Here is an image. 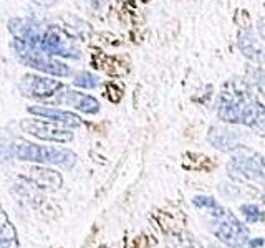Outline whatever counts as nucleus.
Wrapping results in <instances>:
<instances>
[{"label":"nucleus","mask_w":265,"mask_h":248,"mask_svg":"<svg viewBox=\"0 0 265 248\" xmlns=\"http://www.w3.org/2000/svg\"><path fill=\"white\" fill-rule=\"evenodd\" d=\"M217 115L225 123L244 124L265 134V108L244 81H229L222 88Z\"/></svg>","instance_id":"nucleus-1"},{"label":"nucleus","mask_w":265,"mask_h":248,"mask_svg":"<svg viewBox=\"0 0 265 248\" xmlns=\"http://www.w3.org/2000/svg\"><path fill=\"white\" fill-rule=\"evenodd\" d=\"M9 30L15 39L33 48L47 51L51 56L80 58V50L75 47V43L55 27H43L33 20L15 18L9 22Z\"/></svg>","instance_id":"nucleus-2"},{"label":"nucleus","mask_w":265,"mask_h":248,"mask_svg":"<svg viewBox=\"0 0 265 248\" xmlns=\"http://www.w3.org/2000/svg\"><path fill=\"white\" fill-rule=\"evenodd\" d=\"M12 154L20 161L55 164V165H62L65 169H71L77 162V156L71 151L58 147H43L33 144V142H25L20 139L12 144Z\"/></svg>","instance_id":"nucleus-3"},{"label":"nucleus","mask_w":265,"mask_h":248,"mask_svg":"<svg viewBox=\"0 0 265 248\" xmlns=\"http://www.w3.org/2000/svg\"><path fill=\"white\" fill-rule=\"evenodd\" d=\"M12 48H13V53H15V56L20 60V62L27 66H30V68L51 74V77H60V78L68 77L71 73L68 66L62 62H58V60H55V56L48 55L47 51H43V50L33 48L18 39L13 40Z\"/></svg>","instance_id":"nucleus-4"},{"label":"nucleus","mask_w":265,"mask_h":248,"mask_svg":"<svg viewBox=\"0 0 265 248\" xmlns=\"http://www.w3.org/2000/svg\"><path fill=\"white\" fill-rule=\"evenodd\" d=\"M216 223H214V235L224 242L229 248H249V232L242 225L235 215H232L229 210H224L220 207L214 212Z\"/></svg>","instance_id":"nucleus-5"},{"label":"nucleus","mask_w":265,"mask_h":248,"mask_svg":"<svg viewBox=\"0 0 265 248\" xmlns=\"http://www.w3.org/2000/svg\"><path fill=\"white\" fill-rule=\"evenodd\" d=\"M62 88V83L53 78H45L40 74H25L18 83L20 93L33 100H47V98L56 94Z\"/></svg>","instance_id":"nucleus-6"},{"label":"nucleus","mask_w":265,"mask_h":248,"mask_svg":"<svg viewBox=\"0 0 265 248\" xmlns=\"http://www.w3.org/2000/svg\"><path fill=\"white\" fill-rule=\"evenodd\" d=\"M20 127L25 132L32 136L43 139V141H53V142H70L73 139V132H70L63 126H56L53 123L39 121V119H24L20 123Z\"/></svg>","instance_id":"nucleus-7"},{"label":"nucleus","mask_w":265,"mask_h":248,"mask_svg":"<svg viewBox=\"0 0 265 248\" xmlns=\"http://www.w3.org/2000/svg\"><path fill=\"white\" fill-rule=\"evenodd\" d=\"M234 156V164L242 174L254 179V180H262L265 182V162L262 157L252 149L245 146H239L235 151H232Z\"/></svg>","instance_id":"nucleus-8"},{"label":"nucleus","mask_w":265,"mask_h":248,"mask_svg":"<svg viewBox=\"0 0 265 248\" xmlns=\"http://www.w3.org/2000/svg\"><path fill=\"white\" fill-rule=\"evenodd\" d=\"M51 103L70 106L73 109L86 112V115H97L100 111V103L97 98L80 93V91H73V89H63V91L56 93L53 100H51Z\"/></svg>","instance_id":"nucleus-9"},{"label":"nucleus","mask_w":265,"mask_h":248,"mask_svg":"<svg viewBox=\"0 0 265 248\" xmlns=\"http://www.w3.org/2000/svg\"><path fill=\"white\" fill-rule=\"evenodd\" d=\"M237 45L245 58L265 66V43L257 39L250 30H240L237 35Z\"/></svg>","instance_id":"nucleus-10"},{"label":"nucleus","mask_w":265,"mask_h":248,"mask_svg":"<svg viewBox=\"0 0 265 248\" xmlns=\"http://www.w3.org/2000/svg\"><path fill=\"white\" fill-rule=\"evenodd\" d=\"M28 112L32 115H36L40 118H45L50 119V121H55V123H60L63 126H68V127H78L82 126V119L80 116L73 115L70 111H63V109H56V108H48V106H30L28 108Z\"/></svg>","instance_id":"nucleus-11"},{"label":"nucleus","mask_w":265,"mask_h":248,"mask_svg":"<svg viewBox=\"0 0 265 248\" xmlns=\"http://www.w3.org/2000/svg\"><path fill=\"white\" fill-rule=\"evenodd\" d=\"M209 141L214 147L220 149V151H225V152H232L240 146L237 134L229 129H222V127H211Z\"/></svg>","instance_id":"nucleus-12"},{"label":"nucleus","mask_w":265,"mask_h":248,"mask_svg":"<svg viewBox=\"0 0 265 248\" xmlns=\"http://www.w3.org/2000/svg\"><path fill=\"white\" fill-rule=\"evenodd\" d=\"M0 248H18V238L13 225L9 222V217L5 212H0Z\"/></svg>","instance_id":"nucleus-13"},{"label":"nucleus","mask_w":265,"mask_h":248,"mask_svg":"<svg viewBox=\"0 0 265 248\" xmlns=\"http://www.w3.org/2000/svg\"><path fill=\"white\" fill-rule=\"evenodd\" d=\"M33 179L39 185L50 187V189H58L62 185V177L56 174V172H51L47 169H33Z\"/></svg>","instance_id":"nucleus-14"},{"label":"nucleus","mask_w":265,"mask_h":248,"mask_svg":"<svg viewBox=\"0 0 265 248\" xmlns=\"http://www.w3.org/2000/svg\"><path fill=\"white\" fill-rule=\"evenodd\" d=\"M247 78L250 86H254L265 98V70L260 68H249L247 70Z\"/></svg>","instance_id":"nucleus-15"},{"label":"nucleus","mask_w":265,"mask_h":248,"mask_svg":"<svg viewBox=\"0 0 265 248\" xmlns=\"http://www.w3.org/2000/svg\"><path fill=\"white\" fill-rule=\"evenodd\" d=\"M98 77H94L93 73L90 71H80L75 80H73V85L78 86V88H85V89H93L98 86Z\"/></svg>","instance_id":"nucleus-16"},{"label":"nucleus","mask_w":265,"mask_h":248,"mask_svg":"<svg viewBox=\"0 0 265 248\" xmlns=\"http://www.w3.org/2000/svg\"><path fill=\"white\" fill-rule=\"evenodd\" d=\"M240 212H242V215L245 217L247 223H255V222H259V220L265 222V214L257 205H254V204L240 205Z\"/></svg>","instance_id":"nucleus-17"},{"label":"nucleus","mask_w":265,"mask_h":248,"mask_svg":"<svg viewBox=\"0 0 265 248\" xmlns=\"http://www.w3.org/2000/svg\"><path fill=\"white\" fill-rule=\"evenodd\" d=\"M193 204L199 208H209V210H219L220 205L214 199L211 197H204V195H197V197L193 199Z\"/></svg>","instance_id":"nucleus-18"},{"label":"nucleus","mask_w":265,"mask_h":248,"mask_svg":"<svg viewBox=\"0 0 265 248\" xmlns=\"http://www.w3.org/2000/svg\"><path fill=\"white\" fill-rule=\"evenodd\" d=\"M35 4H40V5H53L56 2H60V0H33Z\"/></svg>","instance_id":"nucleus-19"},{"label":"nucleus","mask_w":265,"mask_h":248,"mask_svg":"<svg viewBox=\"0 0 265 248\" xmlns=\"http://www.w3.org/2000/svg\"><path fill=\"white\" fill-rule=\"evenodd\" d=\"M262 245H263V240H262V238L250 240V242H249V246H252V248H255V246H262Z\"/></svg>","instance_id":"nucleus-20"},{"label":"nucleus","mask_w":265,"mask_h":248,"mask_svg":"<svg viewBox=\"0 0 265 248\" xmlns=\"http://www.w3.org/2000/svg\"><path fill=\"white\" fill-rule=\"evenodd\" d=\"M259 32H260V35H262V39L265 40V18H262V20L259 22Z\"/></svg>","instance_id":"nucleus-21"},{"label":"nucleus","mask_w":265,"mask_h":248,"mask_svg":"<svg viewBox=\"0 0 265 248\" xmlns=\"http://www.w3.org/2000/svg\"><path fill=\"white\" fill-rule=\"evenodd\" d=\"M212 248H217V246H212Z\"/></svg>","instance_id":"nucleus-22"}]
</instances>
